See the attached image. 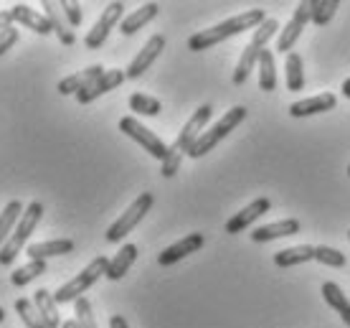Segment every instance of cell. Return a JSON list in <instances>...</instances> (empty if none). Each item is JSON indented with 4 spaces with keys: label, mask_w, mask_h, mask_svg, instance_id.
Wrapping results in <instances>:
<instances>
[{
    "label": "cell",
    "mask_w": 350,
    "mask_h": 328,
    "mask_svg": "<svg viewBox=\"0 0 350 328\" xmlns=\"http://www.w3.org/2000/svg\"><path fill=\"white\" fill-rule=\"evenodd\" d=\"M41 216H44V204H41V201H31V204L26 206L23 216H21L18 227L13 229V234H10V240L0 247V265L10 267L16 262V257L21 255V249L26 247V242L31 240V234H33L38 222H41Z\"/></svg>",
    "instance_id": "obj_4"
},
{
    "label": "cell",
    "mask_w": 350,
    "mask_h": 328,
    "mask_svg": "<svg viewBox=\"0 0 350 328\" xmlns=\"http://www.w3.org/2000/svg\"><path fill=\"white\" fill-rule=\"evenodd\" d=\"M264 21H267V13H264L262 8H252V10H246V13H241V16H234V18H228V21L216 23V26L203 28L198 34H193L191 38H188V49H191V51H206L211 46L224 44L226 38L244 34L249 28L256 31Z\"/></svg>",
    "instance_id": "obj_1"
},
{
    "label": "cell",
    "mask_w": 350,
    "mask_h": 328,
    "mask_svg": "<svg viewBox=\"0 0 350 328\" xmlns=\"http://www.w3.org/2000/svg\"><path fill=\"white\" fill-rule=\"evenodd\" d=\"M74 313H77V323L81 328H96V320H94V313H92V303L87 298H79V301L74 303Z\"/></svg>",
    "instance_id": "obj_34"
},
{
    "label": "cell",
    "mask_w": 350,
    "mask_h": 328,
    "mask_svg": "<svg viewBox=\"0 0 350 328\" xmlns=\"http://www.w3.org/2000/svg\"><path fill=\"white\" fill-rule=\"evenodd\" d=\"M13 23H16V21H13V13H10V10H0V34H3L5 28H13Z\"/></svg>",
    "instance_id": "obj_37"
},
{
    "label": "cell",
    "mask_w": 350,
    "mask_h": 328,
    "mask_svg": "<svg viewBox=\"0 0 350 328\" xmlns=\"http://www.w3.org/2000/svg\"><path fill=\"white\" fill-rule=\"evenodd\" d=\"M33 305H36V311L41 313V318L46 320V326H49V328H59L64 323L62 316H59V303L53 301V295L49 293L46 288L36 290Z\"/></svg>",
    "instance_id": "obj_22"
},
{
    "label": "cell",
    "mask_w": 350,
    "mask_h": 328,
    "mask_svg": "<svg viewBox=\"0 0 350 328\" xmlns=\"http://www.w3.org/2000/svg\"><path fill=\"white\" fill-rule=\"evenodd\" d=\"M62 10H64V16H66V21H69V26H81V18H84V13H81L79 3H74V0H64Z\"/></svg>",
    "instance_id": "obj_35"
},
{
    "label": "cell",
    "mask_w": 350,
    "mask_h": 328,
    "mask_svg": "<svg viewBox=\"0 0 350 328\" xmlns=\"http://www.w3.org/2000/svg\"><path fill=\"white\" fill-rule=\"evenodd\" d=\"M342 94H345V97H348L350 99V79H345V81H342Z\"/></svg>",
    "instance_id": "obj_40"
},
{
    "label": "cell",
    "mask_w": 350,
    "mask_h": 328,
    "mask_svg": "<svg viewBox=\"0 0 350 328\" xmlns=\"http://www.w3.org/2000/svg\"><path fill=\"white\" fill-rule=\"evenodd\" d=\"M18 44V28H5L3 34H0V56L8 51V49H13V46Z\"/></svg>",
    "instance_id": "obj_36"
},
{
    "label": "cell",
    "mask_w": 350,
    "mask_h": 328,
    "mask_svg": "<svg viewBox=\"0 0 350 328\" xmlns=\"http://www.w3.org/2000/svg\"><path fill=\"white\" fill-rule=\"evenodd\" d=\"M284 77H287L289 92L305 89V66H302V56L299 53H287V59H284Z\"/></svg>",
    "instance_id": "obj_27"
},
{
    "label": "cell",
    "mask_w": 350,
    "mask_h": 328,
    "mask_svg": "<svg viewBox=\"0 0 350 328\" xmlns=\"http://www.w3.org/2000/svg\"><path fill=\"white\" fill-rule=\"evenodd\" d=\"M23 212H26V209H23L21 201H10V204L0 212V247L10 240V234H13V229L18 227Z\"/></svg>",
    "instance_id": "obj_25"
},
{
    "label": "cell",
    "mask_w": 350,
    "mask_h": 328,
    "mask_svg": "<svg viewBox=\"0 0 350 328\" xmlns=\"http://www.w3.org/2000/svg\"><path fill=\"white\" fill-rule=\"evenodd\" d=\"M130 110L135 115H145V117H158L163 112V105L160 99L150 97V94H142V92H135L130 94Z\"/></svg>",
    "instance_id": "obj_29"
},
{
    "label": "cell",
    "mask_w": 350,
    "mask_h": 328,
    "mask_svg": "<svg viewBox=\"0 0 350 328\" xmlns=\"http://www.w3.org/2000/svg\"><path fill=\"white\" fill-rule=\"evenodd\" d=\"M348 240H350V231H348Z\"/></svg>",
    "instance_id": "obj_43"
},
{
    "label": "cell",
    "mask_w": 350,
    "mask_h": 328,
    "mask_svg": "<svg viewBox=\"0 0 350 328\" xmlns=\"http://www.w3.org/2000/svg\"><path fill=\"white\" fill-rule=\"evenodd\" d=\"M16 313H18V318L23 320V326L26 328H49L46 326V320L41 318V313L36 311L33 301H28V298H18Z\"/></svg>",
    "instance_id": "obj_31"
},
{
    "label": "cell",
    "mask_w": 350,
    "mask_h": 328,
    "mask_svg": "<svg viewBox=\"0 0 350 328\" xmlns=\"http://www.w3.org/2000/svg\"><path fill=\"white\" fill-rule=\"evenodd\" d=\"M3 320H5V311H3V308H0V323H3Z\"/></svg>",
    "instance_id": "obj_41"
},
{
    "label": "cell",
    "mask_w": 350,
    "mask_h": 328,
    "mask_svg": "<svg viewBox=\"0 0 350 328\" xmlns=\"http://www.w3.org/2000/svg\"><path fill=\"white\" fill-rule=\"evenodd\" d=\"M122 16H124V3H109L105 8V13L99 16V21L94 23V28H89V34L84 36V46H87V49L105 46L109 31H112L117 23H122Z\"/></svg>",
    "instance_id": "obj_10"
},
{
    "label": "cell",
    "mask_w": 350,
    "mask_h": 328,
    "mask_svg": "<svg viewBox=\"0 0 350 328\" xmlns=\"http://www.w3.org/2000/svg\"><path fill=\"white\" fill-rule=\"evenodd\" d=\"M8 10L13 13V21H16L18 26L31 28V31H33V34H38V36H49V34H53L51 21L46 18V13H38L36 8L26 5V3H16V5H10Z\"/></svg>",
    "instance_id": "obj_15"
},
{
    "label": "cell",
    "mask_w": 350,
    "mask_h": 328,
    "mask_svg": "<svg viewBox=\"0 0 350 328\" xmlns=\"http://www.w3.org/2000/svg\"><path fill=\"white\" fill-rule=\"evenodd\" d=\"M158 13H160L158 3H145V5H140L137 10H132L130 16L122 18V23H120V34H122V36L137 34V31L148 26L150 21L158 16Z\"/></svg>",
    "instance_id": "obj_20"
},
{
    "label": "cell",
    "mask_w": 350,
    "mask_h": 328,
    "mask_svg": "<svg viewBox=\"0 0 350 328\" xmlns=\"http://www.w3.org/2000/svg\"><path fill=\"white\" fill-rule=\"evenodd\" d=\"M348 176H350V166H348Z\"/></svg>",
    "instance_id": "obj_42"
},
{
    "label": "cell",
    "mask_w": 350,
    "mask_h": 328,
    "mask_svg": "<svg viewBox=\"0 0 350 328\" xmlns=\"http://www.w3.org/2000/svg\"><path fill=\"white\" fill-rule=\"evenodd\" d=\"M315 260L317 262H323V265H327V267H345L348 265V260H345V255H342L340 249L327 247V244L315 247Z\"/></svg>",
    "instance_id": "obj_33"
},
{
    "label": "cell",
    "mask_w": 350,
    "mask_h": 328,
    "mask_svg": "<svg viewBox=\"0 0 350 328\" xmlns=\"http://www.w3.org/2000/svg\"><path fill=\"white\" fill-rule=\"evenodd\" d=\"M320 290H323L325 303H327L330 308H335V311L340 313V318L350 326V303H348V298H345V293L340 290V285L323 283V288H320Z\"/></svg>",
    "instance_id": "obj_26"
},
{
    "label": "cell",
    "mask_w": 350,
    "mask_h": 328,
    "mask_svg": "<svg viewBox=\"0 0 350 328\" xmlns=\"http://www.w3.org/2000/svg\"><path fill=\"white\" fill-rule=\"evenodd\" d=\"M259 89L274 92L277 89V66H274V53L271 49H264L259 56Z\"/></svg>",
    "instance_id": "obj_28"
},
{
    "label": "cell",
    "mask_w": 350,
    "mask_h": 328,
    "mask_svg": "<svg viewBox=\"0 0 350 328\" xmlns=\"http://www.w3.org/2000/svg\"><path fill=\"white\" fill-rule=\"evenodd\" d=\"M246 115H249V110L241 107V105L226 110V115L221 117L219 123L213 125V127H208V130H203L201 138L193 142V148L188 151V155H191V158H203V155L213 151V148H216V145H219V142L224 140L231 130H237L239 125L246 120Z\"/></svg>",
    "instance_id": "obj_5"
},
{
    "label": "cell",
    "mask_w": 350,
    "mask_h": 328,
    "mask_svg": "<svg viewBox=\"0 0 350 328\" xmlns=\"http://www.w3.org/2000/svg\"><path fill=\"white\" fill-rule=\"evenodd\" d=\"M109 328H130V326H127V320L122 316H112L109 318Z\"/></svg>",
    "instance_id": "obj_38"
},
{
    "label": "cell",
    "mask_w": 350,
    "mask_h": 328,
    "mask_svg": "<svg viewBox=\"0 0 350 328\" xmlns=\"http://www.w3.org/2000/svg\"><path fill=\"white\" fill-rule=\"evenodd\" d=\"M62 328H81V326L77 323V318H71V320H64Z\"/></svg>",
    "instance_id": "obj_39"
},
{
    "label": "cell",
    "mask_w": 350,
    "mask_h": 328,
    "mask_svg": "<svg viewBox=\"0 0 350 328\" xmlns=\"http://www.w3.org/2000/svg\"><path fill=\"white\" fill-rule=\"evenodd\" d=\"M74 252V240H49V242H36V244H28L26 255L31 260H49V257H59V255H69Z\"/></svg>",
    "instance_id": "obj_21"
},
{
    "label": "cell",
    "mask_w": 350,
    "mask_h": 328,
    "mask_svg": "<svg viewBox=\"0 0 350 328\" xmlns=\"http://www.w3.org/2000/svg\"><path fill=\"white\" fill-rule=\"evenodd\" d=\"M120 130H122L127 138H132V140L137 142V145H142V148H145V151H148L152 158L165 160L167 145L160 140L158 135L152 133L150 127H145V125H142L137 117H122V120H120Z\"/></svg>",
    "instance_id": "obj_8"
},
{
    "label": "cell",
    "mask_w": 350,
    "mask_h": 328,
    "mask_svg": "<svg viewBox=\"0 0 350 328\" xmlns=\"http://www.w3.org/2000/svg\"><path fill=\"white\" fill-rule=\"evenodd\" d=\"M277 28H280V23H277L274 18H267L262 26L254 31L252 41H249V44L244 46V51H241V59H239L237 69H234V77H231V81H234L237 87H244L246 79H249V74L254 71V66H259V56H262V51L271 41V36L277 34Z\"/></svg>",
    "instance_id": "obj_3"
},
{
    "label": "cell",
    "mask_w": 350,
    "mask_h": 328,
    "mask_svg": "<svg viewBox=\"0 0 350 328\" xmlns=\"http://www.w3.org/2000/svg\"><path fill=\"white\" fill-rule=\"evenodd\" d=\"M203 244H206V237H203L201 231H193V234L183 237L180 242H175V244H170L167 249H163V252H160V257H158V262L163 267H170V265H175V262L185 260L188 255H193V252H198Z\"/></svg>",
    "instance_id": "obj_14"
},
{
    "label": "cell",
    "mask_w": 350,
    "mask_h": 328,
    "mask_svg": "<svg viewBox=\"0 0 350 328\" xmlns=\"http://www.w3.org/2000/svg\"><path fill=\"white\" fill-rule=\"evenodd\" d=\"M310 260H315V247H310V244H297V247L280 249V252L274 255V265L295 267V265H302V262H310Z\"/></svg>",
    "instance_id": "obj_24"
},
{
    "label": "cell",
    "mask_w": 350,
    "mask_h": 328,
    "mask_svg": "<svg viewBox=\"0 0 350 328\" xmlns=\"http://www.w3.org/2000/svg\"><path fill=\"white\" fill-rule=\"evenodd\" d=\"M107 270H109V257L99 255V257H94L84 270H81L79 275L71 277L69 283H64L62 288L53 293V301L59 303V305H64V303H77L79 298H84V290H89L99 277L107 275Z\"/></svg>",
    "instance_id": "obj_6"
},
{
    "label": "cell",
    "mask_w": 350,
    "mask_h": 328,
    "mask_svg": "<svg viewBox=\"0 0 350 328\" xmlns=\"http://www.w3.org/2000/svg\"><path fill=\"white\" fill-rule=\"evenodd\" d=\"M299 229H302V224H299L297 219H282V222L259 227V229H254L249 237H252V242H271V240H280V237H292V234H297Z\"/></svg>",
    "instance_id": "obj_19"
},
{
    "label": "cell",
    "mask_w": 350,
    "mask_h": 328,
    "mask_svg": "<svg viewBox=\"0 0 350 328\" xmlns=\"http://www.w3.org/2000/svg\"><path fill=\"white\" fill-rule=\"evenodd\" d=\"M135 260H137V247L135 244H124L112 260H109V270H107V280H122L127 275V270L135 265Z\"/></svg>",
    "instance_id": "obj_23"
},
{
    "label": "cell",
    "mask_w": 350,
    "mask_h": 328,
    "mask_svg": "<svg viewBox=\"0 0 350 328\" xmlns=\"http://www.w3.org/2000/svg\"><path fill=\"white\" fill-rule=\"evenodd\" d=\"M338 107V97L333 92H323V94H315V97L299 99V102H292L289 105V115L292 117H310V115H323V112H330Z\"/></svg>",
    "instance_id": "obj_16"
},
{
    "label": "cell",
    "mask_w": 350,
    "mask_h": 328,
    "mask_svg": "<svg viewBox=\"0 0 350 328\" xmlns=\"http://www.w3.org/2000/svg\"><path fill=\"white\" fill-rule=\"evenodd\" d=\"M46 273V262L44 260H31L28 265L18 267L16 273L10 275V283L16 285V288H23V285L33 283L36 277H41Z\"/></svg>",
    "instance_id": "obj_30"
},
{
    "label": "cell",
    "mask_w": 350,
    "mask_h": 328,
    "mask_svg": "<svg viewBox=\"0 0 350 328\" xmlns=\"http://www.w3.org/2000/svg\"><path fill=\"white\" fill-rule=\"evenodd\" d=\"M152 204H155V196L150 194V191L140 194L137 199H135V201H132L130 206H127V212H124L122 216H120V219H117V222H114L112 227L107 229L105 240L112 242V244L122 242L124 237H127V234H130V231L135 229V227H137V224H140L142 219H145V214H148L150 209H152Z\"/></svg>",
    "instance_id": "obj_7"
},
{
    "label": "cell",
    "mask_w": 350,
    "mask_h": 328,
    "mask_svg": "<svg viewBox=\"0 0 350 328\" xmlns=\"http://www.w3.org/2000/svg\"><path fill=\"white\" fill-rule=\"evenodd\" d=\"M44 8H46V18L51 21L53 34L59 36V41H62L64 46H74V44H77V36H74V31H71L66 16H64L62 3H51V0H46Z\"/></svg>",
    "instance_id": "obj_18"
},
{
    "label": "cell",
    "mask_w": 350,
    "mask_h": 328,
    "mask_svg": "<svg viewBox=\"0 0 350 328\" xmlns=\"http://www.w3.org/2000/svg\"><path fill=\"white\" fill-rule=\"evenodd\" d=\"M105 66L102 64H92V66H87V69H81V71H77V74H69L66 79H62L59 81V94H79L81 89H87L89 84L94 79H99L102 74H105Z\"/></svg>",
    "instance_id": "obj_17"
},
{
    "label": "cell",
    "mask_w": 350,
    "mask_h": 328,
    "mask_svg": "<svg viewBox=\"0 0 350 328\" xmlns=\"http://www.w3.org/2000/svg\"><path fill=\"white\" fill-rule=\"evenodd\" d=\"M312 8H315V0H302L297 8H295V16L287 23V28H282L280 41H277V51H282L284 56L292 53V46L297 44V38L302 36L307 23L312 21Z\"/></svg>",
    "instance_id": "obj_9"
},
{
    "label": "cell",
    "mask_w": 350,
    "mask_h": 328,
    "mask_svg": "<svg viewBox=\"0 0 350 328\" xmlns=\"http://www.w3.org/2000/svg\"><path fill=\"white\" fill-rule=\"evenodd\" d=\"M340 3L338 0H315V8H312V23L315 26H327L333 16L338 13Z\"/></svg>",
    "instance_id": "obj_32"
},
{
    "label": "cell",
    "mask_w": 350,
    "mask_h": 328,
    "mask_svg": "<svg viewBox=\"0 0 350 328\" xmlns=\"http://www.w3.org/2000/svg\"><path fill=\"white\" fill-rule=\"evenodd\" d=\"M124 79H127V74H124L122 69H107L99 79L92 81L87 89H81L79 94H77V102H79V105H89V102H94L96 97H102L107 92L117 89Z\"/></svg>",
    "instance_id": "obj_13"
},
{
    "label": "cell",
    "mask_w": 350,
    "mask_h": 328,
    "mask_svg": "<svg viewBox=\"0 0 350 328\" xmlns=\"http://www.w3.org/2000/svg\"><path fill=\"white\" fill-rule=\"evenodd\" d=\"M271 201L267 196H259L254 199L249 206H244L241 212H237L231 219L226 222V234H239V231H246V227H252L256 219H262L264 214H269Z\"/></svg>",
    "instance_id": "obj_12"
},
{
    "label": "cell",
    "mask_w": 350,
    "mask_h": 328,
    "mask_svg": "<svg viewBox=\"0 0 350 328\" xmlns=\"http://www.w3.org/2000/svg\"><path fill=\"white\" fill-rule=\"evenodd\" d=\"M163 49H165V36L155 34L148 44L142 46L140 53H137V56L130 62V66H127V71H124V74H127V79H140L142 74L152 66V62H155L160 53H163Z\"/></svg>",
    "instance_id": "obj_11"
},
{
    "label": "cell",
    "mask_w": 350,
    "mask_h": 328,
    "mask_svg": "<svg viewBox=\"0 0 350 328\" xmlns=\"http://www.w3.org/2000/svg\"><path fill=\"white\" fill-rule=\"evenodd\" d=\"M211 115H213V107L211 105H201L191 117H188V123L183 125V130L180 135L175 138L173 145H167V153H165V160H163V178H173L178 171H180V163H183V155H188V151L193 148V142L198 140L206 130V125H208Z\"/></svg>",
    "instance_id": "obj_2"
}]
</instances>
